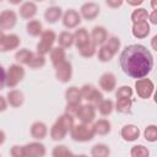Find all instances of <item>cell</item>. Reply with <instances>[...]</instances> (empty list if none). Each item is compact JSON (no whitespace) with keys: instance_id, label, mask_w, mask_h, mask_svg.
<instances>
[{"instance_id":"6da1fadb","label":"cell","mask_w":157,"mask_h":157,"mask_svg":"<svg viewBox=\"0 0 157 157\" xmlns=\"http://www.w3.org/2000/svg\"><path fill=\"white\" fill-rule=\"evenodd\" d=\"M121 70L132 78L146 77L153 67V56L142 44H130L119 56Z\"/></svg>"},{"instance_id":"7a4b0ae2","label":"cell","mask_w":157,"mask_h":157,"mask_svg":"<svg viewBox=\"0 0 157 157\" xmlns=\"http://www.w3.org/2000/svg\"><path fill=\"white\" fill-rule=\"evenodd\" d=\"M70 136L74 141L77 142H87L91 141L96 132H94V128L91 123H80V124H74V126L70 129Z\"/></svg>"},{"instance_id":"3957f363","label":"cell","mask_w":157,"mask_h":157,"mask_svg":"<svg viewBox=\"0 0 157 157\" xmlns=\"http://www.w3.org/2000/svg\"><path fill=\"white\" fill-rule=\"evenodd\" d=\"M26 71L21 64H11L6 71V86L10 88L16 87L25 77Z\"/></svg>"},{"instance_id":"277c9868","label":"cell","mask_w":157,"mask_h":157,"mask_svg":"<svg viewBox=\"0 0 157 157\" xmlns=\"http://www.w3.org/2000/svg\"><path fill=\"white\" fill-rule=\"evenodd\" d=\"M56 40V34L53 29H45L40 33V39L37 44V53L45 55L49 54L54 43Z\"/></svg>"},{"instance_id":"5b68a950","label":"cell","mask_w":157,"mask_h":157,"mask_svg":"<svg viewBox=\"0 0 157 157\" xmlns=\"http://www.w3.org/2000/svg\"><path fill=\"white\" fill-rule=\"evenodd\" d=\"M81 92V97L82 99H86L88 103L93 104L94 107L103 99V94L101 91H98L93 85L91 83H86L80 88Z\"/></svg>"},{"instance_id":"8992f818","label":"cell","mask_w":157,"mask_h":157,"mask_svg":"<svg viewBox=\"0 0 157 157\" xmlns=\"http://www.w3.org/2000/svg\"><path fill=\"white\" fill-rule=\"evenodd\" d=\"M135 90H136V93H137V96L140 98L147 99L155 92V83L150 78L141 77V78H137L136 80V82H135Z\"/></svg>"},{"instance_id":"52a82bcc","label":"cell","mask_w":157,"mask_h":157,"mask_svg":"<svg viewBox=\"0 0 157 157\" xmlns=\"http://www.w3.org/2000/svg\"><path fill=\"white\" fill-rule=\"evenodd\" d=\"M81 123H92L96 118V107L91 103L87 104H80L76 115H75Z\"/></svg>"},{"instance_id":"ba28073f","label":"cell","mask_w":157,"mask_h":157,"mask_svg":"<svg viewBox=\"0 0 157 157\" xmlns=\"http://www.w3.org/2000/svg\"><path fill=\"white\" fill-rule=\"evenodd\" d=\"M54 69H55V76L60 82L66 83L71 80V77H72V65H71L70 61L64 60L63 63L54 66Z\"/></svg>"},{"instance_id":"9c48e42d","label":"cell","mask_w":157,"mask_h":157,"mask_svg":"<svg viewBox=\"0 0 157 157\" xmlns=\"http://www.w3.org/2000/svg\"><path fill=\"white\" fill-rule=\"evenodd\" d=\"M61 18H63V25H64V27H66L67 29H72V28H76V27H78V25L81 23V15H80V12L78 11H76L75 9H69V10H66L64 13H63V16H61Z\"/></svg>"},{"instance_id":"30bf717a","label":"cell","mask_w":157,"mask_h":157,"mask_svg":"<svg viewBox=\"0 0 157 157\" xmlns=\"http://www.w3.org/2000/svg\"><path fill=\"white\" fill-rule=\"evenodd\" d=\"M101 12V7L96 2H85L81 5L80 7V15L82 18L87 20V21H93L94 18H97V16Z\"/></svg>"},{"instance_id":"8fae6325","label":"cell","mask_w":157,"mask_h":157,"mask_svg":"<svg viewBox=\"0 0 157 157\" xmlns=\"http://www.w3.org/2000/svg\"><path fill=\"white\" fill-rule=\"evenodd\" d=\"M17 23V13L13 10H4L0 12V29H12Z\"/></svg>"},{"instance_id":"7c38bea8","label":"cell","mask_w":157,"mask_h":157,"mask_svg":"<svg viewBox=\"0 0 157 157\" xmlns=\"http://www.w3.org/2000/svg\"><path fill=\"white\" fill-rule=\"evenodd\" d=\"M25 157H43L45 155V146L39 142V140L29 142L23 146Z\"/></svg>"},{"instance_id":"4fadbf2b","label":"cell","mask_w":157,"mask_h":157,"mask_svg":"<svg viewBox=\"0 0 157 157\" xmlns=\"http://www.w3.org/2000/svg\"><path fill=\"white\" fill-rule=\"evenodd\" d=\"M20 43H21V39L17 34L15 33L5 34V37L0 42V52L5 53V52H11L13 49H17L20 47Z\"/></svg>"},{"instance_id":"5bb4252c","label":"cell","mask_w":157,"mask_h":157,"mask_svg":"<svg viewBox=\"0 0 157 157\" xmlns=\"http://www.w3.org/2000/svg\"><path fill=\"white\" fill-rule=\"evenodd\" d=\"M120 136L123 137L124 141H128V142L136 141L140 137V129L134 124H126L121 128Z\"/></svg>"},{"instance_id":"9a60e30c","label":"cell","mask_w":157,"mask_h":157,"mask_svg":"<svg viewBox=\"0 0 157 157\" xmlns=\"http://www.w3.org/2000/svg\"><path fill=\"white\" fill-rule=\"evenodd\" d=\"M150 23L147 21H141V22H134L131 27V33L135 38L137 39H144L150 34Z\"/></svg>"},{"instance_id":"2e32d148","label":"cell","mask_w":157,"mask_h":157,"mask_svg":"<svg viewBox=\"0 0 157 157\" xmlns=\"http://www.w3.org/2000/svg\"><path fill=\"white\" fill-rule=\"evenodd\" d=\"M99 87L104 92H113L117 87V78L115 75L112 72H104L99 77Z\"/></svg>"},{"instance_id":"e0dca14e","label":"cell","mask_w":157,"mask_h":157,"mask_svg":"<svg viewBox=\"0 0 157 157\" xmlns=\"http://www.w3.org/2000/svg\"><path fill=\"white\" fill-rule=\"evenodd\" d=\"M67 132H69L67 128H66L60 120H58V119H56V121L52 125L50 131H49L50 137H52L53 141H61V140H64Z\"/></svg>"},{"instance_id":"ac0fdd59","label":"cell","mask_w":157,"mask_h":157,"mask_svg":"<svg viewBox=\"0 0 157 157\" xmlns=\"http://www.w3.org/2000/svg\"><path fill=\"white\" fill-rule=\"evenodd\" d=\"M29 131H31V136L34 140H39L40 141L44 137H47V135H48V126L43 121H34L31 125Z\"/></svg>"},{"instance_id":"d6986e66","label":"cell","mask_w":157,"mask_h":157,"mask_svg":"<svg viewBox=\"0 0 157 157\" xmlns=\"http://www.w3.org/2000/svg\"><path fill=\"white\" fill-rule=\"evenodd\" d=\"M90 36H91V40L96 45H102L108 39L107 29L103 26H96V27H93V29H92V32H91Z\"/></svg>"},{"instance_id":"ffe728a7","label":"cell","mask_w":157,"mask_h":157,"mask_svg":"<svg viewBox=\"0 0 157 157\" xmlns=\"http://www.w3.org/2000/svg\"><path fill=\"white\" fill-rule=\"evenodd\" d=\"M37 10L34 1H26L20 6V16L23 20H32L37 15Z\"/></svg>"},{"instance_id":"44dd1931","label":"cell","mask_w":157,"mask_h":157,"mask_svg":"<svg viewBox=\"0 0 157 157\" xmlns=\"http://www.w3.org/2000/svg\"><path fill=\"white\" fill-rule=\"evenodd\" d=\"M90 40H91V36H90V33L87 32L86 28L81 27V28L75 31V33H74V44L76 45L77 49L86 45Z\"/></svg>"},{"instance_id":"7402d4cb","label":"cell","mask_w":157,"mask_h":157,"mask_svg":"<svg viewBox=\"0 0 157 157\" xmlns=\"http://www.w3.org/2000/svg\"><path fill=\"white\" fill-rule=\"evenodd\" d=\"M6 101H7V104H10L11 107L13 108H18L23 104L25 102V96L21 91L18 90H11L7 92L6 94Z\"/></svg>"},{"instance_id":"603a6c76","label":"cell","mask_w":157,"mask_h":157,"mask_svg":"<svg viewBox=\"0 0 157 157\" xmlns=\"http://www.w3.org/2000/svg\"><path fill=\"white\" fill-rule=\"evenodd\" d=\"M65 99L67 104H81L82 97H81V92L80 88L71 86L65 91Z\"/></svg>"},{"instance_id":"cb8c5ba5","label":"cell","mask_w":157,"mask_h":157,"mask_svg":"<svg viewBox=\"0 0 157 157\" xmlns=\"http://www.w3.org/2000/svg\"><path fill=\"white\" fill-rule=\"evenodd\" d=\"M63 16V10L60 6H50L44 12V18L48 23H55L58 22Z\"/></svg>"},{"instance_id":"d4e9b609","label":"cell","mask_w":157,"mask_h":157,"mask_svg":"<svg viewBox=\"0 0 157 157\" xmlns=\"http://www.w3.org/2000/svg\"><path fill=\"white\" fill-rule=\"evenodd\" d=\"M93 128H94V132L96 135H101V136H104V135H108L112 130V124L108 119H98L94 124H93Z\"/></svg>"},{"instance_id":"484cf974","label":"cell","mask_w":157,"mask_h":157,"mask_svg":"<svg viewBox=\"0 0 157 157\" xmlns=\"http://www.w3.org/2000/svg\"><path fill=\"white\" fill-rule=\"evenodd\" d=\"M134 99L132 98H117V103H115V109L118 113L121 114H128L131 112V107H132Z\"/></svg>"},{"instance_id":"4316f807","label":"cell","mask_w":157,"mask_h":157,"mask_svg":"<svg viewBox=\"0 0 157 157\" xmlns=\"http://www.w3.org/2000/svg\"><path fill=\"white\" fill-rule=\"evenodd\" d=\"M26 29H27V33L32 37H38L40 36V33L43 32V25L39 20H29L26 25Z\"/></svg>"},{"instance_id":"83f0119b","label":"cell","mask_w":157,"mask_h":157,"mask_svg":"<svg viewBox=\"0 0 157 157\" xmlns=\"http://www.w3.org/2000/svg\"><path fill=\"white\" fill-rule=\"evenodd\" d=\"M56 40L59 43V47H61L64 49L70 48L71 45H74V33H71L69 31H63L56 37Z\"/></svg>"},{"instance_id":"f1b7e54d","label":"cell","mask_w":157,"mask_h":157,"mask_svg":"<svg viewBox=\"0 0 157 157\" xmlns=\"http://www.w3.org/2000/svg\"><path fill=\"white\" fill-rule=\"evenodd\" d=\"M50 60H52L53 66H56L58 64H60V63H63L64 60H66L65 49L61 48V47L52 48V50H50Z\"/></svg>"},{"instance_id":"f546056e","label":"cell","mask_w":157,"mask_h":157,"mask_svg":"<svg viewBox=\"0 0 157 157\" xmlns=\"http://www.w3.org/2000/svg\"><path fill=\"white\" fill-rule=\"evenodd\" d=\"M96 107H97V109H98V112H99L101 115L107 117V115H110L112 114V112L114 109V103H113L112 99H104L103 98Z\"/></svg>"},{"instance_id":"4dcf8cb0","label":"cell","mask_w":157,"mask_h":157,"mask_svg":"<svg viewBox=\"0 0 157 157\" xmlns=\"http://www.w3.org/2000/svg\"><path fill=\"white\" fill-rule=\"evenodd\" d=\"M32 54H33V53H32L31 50L26 49V48L20 49V50H17V52L15 53V60H16L18 64H21V65H27V64L29 63L31 58H32Z\"/></svg>"},{"instance_id":"1f68e13d","label":"cell","mask_w":157,"mask_h":157,"mask_svg":"<svg viewBox=\"0 0 157 157\" xmlns=\"http://www.w3.org/2000/svg\"><path fill=\"white\" fill-rule=\"evenodd\" d=\"M91 155L93 157H107L110 155V150L104 144H97L91 148Z\"/></svg>"},{"instance_id":"d6a6232c","label":"cell","mask_w":157,"mask_h":157,"mask_svg":"<svg viewBox=\"0 0 157 157\" xmlns=\"http://www.w3.org/2000/svg\"><path fill=\"white\" fill-rule=\"evenodd\" d=\"M31 69H40L45 65V56L39 53H33L29 63L27 64Z\"/></svg>"},{"instance_id":"836d02e7","label":"cell","mask_w":157,"mask_h":157,"mask_svg":"<svg viewBox=\"0 0 157 157\" xmlns=\"http://www.w3.org/2000/svg\"><path fill=\"white\" fill-rule=\"evenodd\" d=\"M77 50H78L81 56H83V58H92L96 54V52H97V45L92 40H90L86 45H83L82 48H80Z\"/></svg>"},{"instance_id":"e575fe53","label":"cell","mask_w":157,"mask_h":157,"mask_svg":"<svg viewBox=\"0 0 157 157\" xmlns=\"http://www.w3.org/2000/svg\"><path fill=\"white\" fill-rule=\"evenodd\" d=\"M147 17H148V12H147V10L144 9V7H137L136 10H134V11L131 12V16H130L132 23H134V22L147 21Z\"/></svg>"},{"instance_id":"d590c367","label":"cell","mask_w":157,"mask_h":157,"mask_svg":"<svg viewBox=\"0 0 157 157\" xmlns=\"http://www.w3.org/2000/svg\"><path fill=\"white\" fill-rule=\"evenodd\" d=\"M115 54L105 45V44H102L99 50H98V60L102 61V63H107V61H110L112 58L114 56Z\"/></svg>"},{"instance_id":"8d00e7d4","label":"cell","mask_w":157,"mask_h":157,"mask_svg":"<svg viewBox=\"0 0 157 157\" xmlns=\"http://www.w3.org/2000/svg\"><path fill=\"white\" fill-rule=\"evenodd\" d=\"M144 137L148 142H156L157 141V126L155 124H150L144 130Z\"/></svg>"},{"instance_id":"74e56055","label":"cell","mask_w":157,"mask_h":157,"mask_svg":"<svg viewBox=\"0 0 157 157\" xmlns=\"http://www.w3.org/2000/svg\"><path fill=\"white\" fill-rule=\"evenodd\" d=\"M52 155L54 157H67V156H74V153L65 146V145H58L53 148Z\"/></svg>"},{"instance_id":"f35d334b","label":"cell","mask_w":157,"mask_h":157,"mask_svg":"<svg viewBox=\"0 0 157 157\" xmlns=\"http://www.w3.org/2000/svg\"><path fill=\"white\" fill-rule=\"evenodd\" d=\"M130 155L132 157H147L150 155V151L144 145H135L130 150Z\"/></svg>"},{"instance_id":"ab89813d","label":"cell","mask_w":157,"mask_h":157,"mask_svg":"<svg viewBox=\"0 0 157 157\" xmlns=\"http://www.w3.org/2000/svg\"><path fill=\"white\" fill-rule=\"evenodd\" d=\"M104 44H105V45H107L114 54H117L118 50L120 49V44H121V43H120V39H119L118 37H114V36H113V37L108 38V39L105 40Z\"/></svg>"},{"instance_id":"60d3db41","label":"cell","mask_w":157,"mask_h":157,"mask_svg":"<svg viewBox=\"0 0 157 157\" xmlns=\"http://www.w3.org/2000/svg\"><path fill=\"white\" fill-rule=\"evenodd\" d=\"M117 98H131L132 97V88L130 86H120L115 92Z\"/></svg>"},{"instance_id":"b9f144b4","label":"cell","mask_w":157,"mask_h":157,"mask_svg":"<svg viewBox=\"0 0 157 157\" xmlns=\"http://www.w3.org/2000/svg\"><path fill=\"white\" fill-rule=\"evenodd\" d=\"M58 120H60L66 128H67V130L70 131V129L74 126V115H71V114H67V113H64V114H61L59 118H58Z\"/></svg>"},{"instance_id":"7bdbcfd3","label":"cell","mask_w":157,"mask_h":157,"mask_svg":"<svg viewBox=\"0 0 157 157\" xmlns=\"http://www.w3.org/2000/svg\"><path fill=\"white\" fill-rule=\"evenodd\" d=\"M10 155L12 157H25V151H23V146H18V145H13L10 148Z\"/></svg>"},{"instance_id":"ee69618b","label":"cell","mask_w":157,"mask_h":157,"mask_svg":"<svg viewBox=\"0 0 157 157\" xmlns=\"http://www.w3.org/2000/svg\"><path fill=\"white\" fill-rule=\"evenodd\" d=\"M105 4L112 9H118L124 4V0H105Z\"/></svg>"},{"instance_id":"f6af8a7d","label":"cell","mask_w":157,"mask_h":157,"mask_svg":"<svg viewBox=\"0 0 157 157\" xmlns=\"http://www.w3.org/2000/svg\"><path fill=\"white\" fill-rule=\"evenodd\" d=\"M5 83H6V71L2 67V65H0V90L4 88Z\"/></svg>"},{"instance_id":"bcb514c9","label":"cell","mask_w":157,"mask_h":157,"mask_svg":"<svg viewBox=\"0 0 157 157\" xmlns=\"http://www.w3.org/2000/svg\"><path fill=\"white\" fill-rule=\"evenodd\" d=\"M147 18L150 20V22L152 25H157V10H153L151 13H148V17Z\"/></svg>"},{"instance_id":"7dc6e473","label":"cell","mask_w":157,"mask_h":157,"mask_svg":"<svg viewBox=\"0 0 157 157\" xmlns=\"http://www.w3.org/2000/svg\"><path fill=\"white\" fill-rule=\"evenodd\" d=\"M7 101H6V98H4V97H1L0 96V112H5L6 109H7Z\"/></svg>"},{"instance_id":"c3c4849f","label":"cell","mask_w":157,"mask_h":157,"mask_svg":"<svg viewBox=\"0 0 157 157\" xmlns=\"http://www.w3.org/2000/svg\"><path fill=\"white\" fill-rule=\"evenodd\" d=\"M130 6H134V7H137V6H140L142 2H144V0H125Z\"/></svg>"},{"instance_id":"681fc988","label":"cell","mask_w":157,"mask_h":157,"mask_svg":"<svg viewBox=\"0 0 157 157\" xmlns=\"http://www.w3.org/2000/svg\"><path fill=\"white\" fill-rule=\"evenodd\" d=\"M5 140H6V134H5V131H4V130H1V129H0V146L5 142Z\"/></svg>"},{"instance_id":"f907efd6","label":"cell","mask_w":157,"mask_h":157,"mask_svg":"<svg viewBox=\"0 0 157 157\" xmlns=\"http://www.w3.org/2000/svg\"><path fill=\"white\" fill-rule=\"evenodd\" d=\"M156 39H157V36H153V37H152V40H151V44H152V49H153V50H157V47H156Z\"/></svg>"},{"instance_id":"816d5d0a","label":"cell","mask_w":157,"mask_h":157,"mask_svg":"<svg viewBox=\"0 0 157 157\" xmlns=\"http://www.w3.org/2000/svg\"><path fill=\"white\" fill-rule=\"evenodd\" d=\"M151 7L152 10H157V0H151Z\"/></svg>"},{"instance_id":"f5cc1de1","label":"cell","mask_w":157,"mask_h":157,"mask_svg":"<svg viewBox=\"0 0 157 157\" xmlns=\"http://www.w3.org/2000/svg\"><path fill=\"white\" fill-rule=\"evenodd\" d=\"M10 4H12V5H20L21 2H22V0H7Z\"/></svg>"},{"instance_id":"db71d44e","label":"cell","mask_w":157,"mask_h":157,"mask_svg":"<svg viewBox=\"0 0 157 157\" xmlns=\"http://www.w3.org/2000/svg\"><path fill=\"white\" fill-rule=\"evenodd\" d=\"M4 37H5V32H4L2 29H0V42L2 40V38H4Z\"/></svg>"},{"instance_id":"11a10c76","label":"cell","mask_w":157,"mask_h":157,"mask_svg":"<svg viewBox=\"0 0 157 157\" xmlns=\"http://www.w3.org/2000/svg\"><path fill=\"white\" fill-rule=\"evenodd\" d=\"M34 1H44V0H34Z\"/></svg>"},{"instance_id":"9f6ffc18","label":"cell","mask_w":157,"mask_h":157,"mask_svg":"<svg viewBox=\"0 0 157 157\" xmlns=\"http://www.w3.org/2000/svg\"><path fill=\"white\" fill-rule=\"evenodd\" d=\"M1 1H4V0H0V2H1Z\"/></svg>"},{"instance_id":"6f0895ef","label":"cell","mask_w":157,"mask_h":157,"mask_svg":"<svg viewBox=\"0 0 157 157\" xmlns=\"http://www.w3.org/2000/svg\"><path fill=\"white\" fill-rule=\"evenodd\" d=\"M0 156H1V155H0Z\"/></svg>"}]
</instances>
